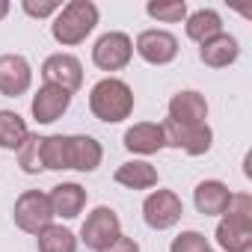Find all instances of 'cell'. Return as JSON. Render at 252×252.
I'll list each match as a JSON object with an SVG mask.
<instances>
[{"instance_id": "cell-1", "label": "cell", "mask_w": 252, "mask_h": 252, "mask_svg": "<svg viewBox=\"0 0 252 252\" xmlns=\"http://www.w3.org/2000/svg\"><path fill=\"white\" fill-rule=\"evenodd\" d=\"M134 89L122 77H101L89 89V113L104 125H119L134 113Z\"/></svg>"}, {"instance_id": "cell-2", "label": "cell", "mask_w": 252, "mask_h": 252, "mask_svg": "<svg viewBox=\"0 0 252 252\" xmlns=\"http://www.w3.org/2000/svg\"><path fill=\"white\" fill-rule=\"evenodd\" d=\"M98 18L101 12L92 0H71L51 18V36L63 48H74L92 36V30L98 27Z\"/></svg>"}, {"instance_id": "cell-3", "label": "cell", "mask_w": 252, "mask_h": 252, "mask_svg": "<svg viewBox=\"0 0 252 252\" xmlns=\"http://www.w3.org/2000/svg\"><path fill=\"white\" fill-rule=\"evenodd\" d=\"M122 237V220L110 205H98L86 214L83 225H80V240L86 249L92 252H104L110 249L116 240Z\"/></svg>"}, {"instance_id": "cell-4", "label": "cell", "mask_w": 252, "mask_h": 252, "mask_svg": "<svg viewBox=\"0 0 252 252\" xmlns=\"http://www.w3.org/2000/svg\"><path fill=\"white\" fill-rule=\"evenodd\" d=\"M163 128V140H166V149H178L190 158H202L211 152L214 146V131L211 125H178L172 119H163L160 122Z\"/></svg>"}, {"instance_id": "cell-5", "label": "cell", "mask_w": 252, "mask_h": 252, "mask_svg": "<svg viewBox=\"0 0 252 252\" xmlns=\"http://www.w3.org/2000/svg\"><path fill=\"white\" fill-rule=\"evenodd\" d=\"M134 60V39L122 30H110L95 39L92 45V63L101 71H122Z\"/></svg>"}, {"instance_id": "cell-6", "label": "cell", "mask_w": 252, "mask_h": 252, "mask_svg": "<svg viewBox=\"0 0 252 252\" xmlns=\"http://www.w3.org/2000/svg\"><path fill=\"white\" fill-rule=\"evenodd\" d=\"M184 217V202L175 190H152L143 199V220L149 228L155 231H169L172 225H178Z\"/></svg>"}, {"instance_id": "cell-7", "label": "cell", "mask_w": 252, "mask_h": 252, "mask_svg": "<svg viewBox=\"0 0 252 252\" xmlns=\"http://www.w3.org/2000/svg\"><path fill=\"white\" fill-rule=\"evenodd\" d=\"M12 220L21 231L27 234H39L45 225L54 222V211H51V202H48V193L42 190H24L18 199H15V208H12Z\"/></svg>"}, {"instance_id": "cell-8", "label": "cell", "mask_w": 252, "mask_h": 252, "mask_svg": "<svg viewBox=\"0 0 252 252\" xmlns=\"http://www.w3.org/2000/svg\"><path fill=\"white\" fill-rule=\"evenodd\" d=\"M42 80L48 86H57L68 95H74L80 86H83V63L74 57V54H51L42 68H39Z\"/></svg>"}, {"instance_id": "cell-9", "label": "cell", "mask_w": 252, "mask_h": 252, "mask_svg": "<svg viewBox=\"0 0 252 252\" xmlns=\"http://www.w3.org/2000/svg\"><path fill=\"white\" fill-rule=\"evenodd\" d=\"M178 51H181V48H178L175 33L158 30V27L143 30V33L137 36V42H134V54H137L143 63H149V65H169V63H175Z\"/></svg>"}, {"instance_id": "cell-10", "label": "cell", "mask_w": 252, "mask_h": 252, "mask_svg": "<svg viewBox=\"0 0 252 252\" xmlns=\"http://www.w3.org/2000/svg\"><path fill=\"white\" fill-rule=\"evenodd\" d=\"M33 86V65L21 54H3L0 57V95L18 98L30 92Z\"/></svg>"}, {"instance_id": "cell-11", "label": "cell", "mask_w": 252, "mask_h": 252, "mask_svg": "<svg viewBox=\"0 0 252 252\" xmlns=\"http://www.w3.org/2000/svg\"><path fill=\"white\" fill-rule=\"evenodd\" d=\"M166 119L178 125H205L208 122V98L199 89H181L166 104Z\"/></svg>"}, {"instance_id": "cell-12", "label": "cell", "mask_w": 252, "mask_h": 252, "mask_svg": "<svg viewBox=\"0 0 252 252\" xmlns=\"http://www.w3.org/2000/svg\"><path fill=\"white\" fill-rule=\"evenodd\" d=\"M71 98H74V95H68V92H63V89H57V86L42 83L39 92H36L33 101H30V113H33V119H36L39 125H54L57 119H63V116L68 113Z\"/></svg>"}, {"instance_id": "cell-13", "label": "cell", "mask_w": 252, "mask_h": 252, "mask_svg": "<svg viewBox=\"0 0 252 252\" xmlns=\"http://www.w3.org/2000/svg\"><path fill=\"white\" fill-rule=\"evenodd\" d=\"M122 146L128 149L131 155H140V158H152L158 155L160 149H166V140H163V128L158 122H137L131 125L122 137Z\"/></svg>"}, {"instance_id": "cell-14", "label": "cell", "mask_w": 252, "mask_h": 252, "mask_svg": "<svg viewBox=\"0 0 252 252\" xmlns=\"http://www.w3.org/2000/svg\"><path fill=\"white\" fill-rule=\"evenodd\" d=\"M228 199H231V190L220 178H205L193 190V205L202 217H222L228 208Z\"/></svg>"}, {"instance_id": "cell-15", "label": "cell", "mask_w": 252, "mask_h": 252, "mask_svg": "<svg viewBox=\"0 0 252 252\" xmlns=\"http://www.w3.org/2000/svg\"><path fill=\"white\" fill-rule=\"evenodd\" d=\"M48 202H51V211H54V220H77L86 208V190L77 184V181H63L57 187H51L48 193Z\"/></svg>"}, {"instance_id": "cell-16", "label": "cell", "mask_w": 252, "mask_h": 252, "mask_svg": "<svg viewBox=\"0 0 252 252\" xmlns=\"http://www.w3.org/2000/svg\"><path fill=\"white\" fill-rule=\"evenodd\" d=\"M104 160V149L89 134H68V169L95 172Z\"/></svg>"}, {"instance_id": "cell-17", "label": "cell", "mask_w": 252, "mask_h": 252, "mask_svg": "<svg viewBox=\"0 0 252 252\" xmlns=\"http://www.w3.org/2000/svg\"><path fill=\"white\" fill-rule=\"evenodd\" d=\"M113 181H116L119 187H125V190H152V187H158L160 175H158L155 163L134 158V160H125L122 166H116Z\"/></svg>"}, {"instance_id": "cell-18", "label": "cell", "mask_w": 252, "mask_h": 252, "mask_svg": "<svg viewBox=\"0 0 252 252\" xmlns=\"http://www.w3.org/2000/svg\"><path fill=\"white\" fill-rule=\"evenodd\" d=\"M237 57H240V42L225 30L220 36H214L211 42L199 45V60L208 68H228V65L237 63Z\"/></svg>"}, {"instance_id": "cell-19", "label": "cell", "mask_w": 252, "mask_h": 252, "mask_svg": "<svg viewBox=\"0 0 252 252\" xmlns=\"http://www.w3.org/2000/svg\"><path fill=\"white\" fill-rule=\"evenodd\" d=\"M217 246L222 252H243V249H252V222H240V220H228L222 217L217 222Z\"/></svg>"}, {"instance_id": "cell-20", "label": "cell", "mask_w": 252, "mask_h": 252, "mask_svg": "<svg viewBox=\"0 0 252 252\" xmlns=\"http://www.w3.org/2000/svg\"><path fill=\"white\" fill-rule=\"evenodd\" d=\"M184 30H187L190 42L205 45V42H211L214 36L222 33V18H220L217 9H196L184 18Z\"/></svg>"}, {"instance_id": "cell-21", "label": "cell", "mask_w": 252, "mask_h": 252, "mask_svg": "<svg viewBox=\"0 0 252 252\" xmlns=\"http://www.w3.org/2000/svg\"><path fill=\"white\" fill-rule=\"evenodd\" d=\"M30 137V128L24 116H18L15 110H0V149L6 152H18Z\"/></svg>"}, {"instance_id": "cell-22", "label": "cell", "mask_w": 252, "mask_h": 252, "mask_svg": "<svg viewBox=\"0 0 252 252\" xmlns=\"http://www.w3.org/2000/svg\"><path fill=\"white\" fill-rule=\"evenodd\" d=\"M36 243H39V252H77V234L57 222L45 225L36 234Z\"/></svg>"}, {"instance_id": "cell-23", "label": "cell", "mask_w": 252, "mask_h": 252, "mask_svg": "<svg viewBox=\"0 0 252 252\" xmlns=\"http://www.w3.org/2000/svg\"><path fill=\"white\" fill-rule=\"evenodd\" d=\"M42 160L51 172L68 169V134H48L42 143Z\"/></svg>"}, {"instance_id": "cell-24", "label": "cell", "mask_w": 252, "mask_h": 252, "mask_svg": "<svg viewBox=\"0 0 252 252\" xmlns=\"http://www.w3.org/2000/svg\"><path fill=\"white\" fill-rule=\"evenodd\" d=\"M146 15L160 24H181L190 15V9L184 0H152V3H146Z\"/></svg>"}, {"instance_id": "cell-25", "label": "cell", "mask_w": 252, "mask_h": 252, "mask_svg": "<svg viewBox=\"0 0 252 252\" xmlns=\"http://www.w3.org/2000/svg\"><path fill=\"white\" fill-rule=\"evenodd\" d=\"M42 143H45V137L30 134V137H27V143L18 149V166H21V172H27V175H39V172H45Z\"/></svg>"}, {"instance_id": "cell-26", "label": "cell", "mask_w": 252, "mask_h": 252, "mask_svg": "<svg viewBox=\"0 0 252 252\" xmlns=\"http://www.w3.org/2000/svg\"><path fill=\"white\" fill-rule=\"evenodd\" d=\"M169 252H211V243H208V237L202 231L187 228V231H181V234L172 237Z\"/></svg>"}, {"instance_id": "cell-27", "label": "cell", "mask_w": 252, "mask_h": 252, "mask_svg": "<svg viewBox=\"0 0 252 252\" xmlns=\"http://www.w3.org/2000/svg\"><path fill=\"white\" fill-rule=\"evenodd\" d=\"M228 220H240V222H252V196L249 193H231L225 214Z\"/></svg>"}, {"instance_id": "cell-28", "label": "cell", "mask_w": 252, "mask_h": 252, "mask_svg": "<svg viewBox=\"0 0 252 252\" xmlns=\"http://www.w3.org/2000/svg\"><path fill=\"white\" fill-rule=\"evenodd\" d=\"M21 9H24V15H30V18H54V15L63 9V3H57V0H42V3H36V0H24Z\"/></svg>"}, {"instance_id": "cell-29", "label": "cell", "mask_w": 252, "mask_h": 252, "mask_svg": "<svg viewBox=\"0 0 252 252\" xmlns=\"http://www.w3.org/2000/svg\"><path fill=\"white\" fill-rule=\"evenodd\" d=\"M104 252H140V243L134 240V237H128V234H122L110 249H104Z\"/></svg>"}, {"instance_id": "cell-30", "label": "cell", "mask_w": 252, "mask_h": 252, "mask_svg": "<svg viewBox=\"0 0 252 252\" xmlns=\"http://www.w3.org/2000/svg\"><path fill=\"white\" fill-rule=\"evenodd\" d=\"M9 15V0H0V21Z\"/></svg>"}, {"instance_id": "cell-31", "label": "cell", "mask_w": 252, "mask_h": 252, "mask_svg": "<svg viewBox=\"0 0 252 252\" xmlns=\"http://www.w3.org/2000/svg\"><path fill=\"white\" fill-rule=\"evenodd\" d=\"M243 252H252V249H243Z\"/></svg>"}]
</instances>
